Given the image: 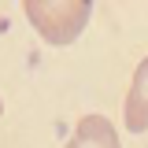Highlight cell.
Wrapping results in <instances>:
<instances>
[{
	"instance_id": "obj_4",
	"label": "cell",
	"mask_w": 148,
	"mask_h": 148,
	"mask_svg": "<svg viewBox=\"0 0 148 148\" xmlns=\"http://www.w3.org/2000/svg\"><path fill=\"white\" fill-rule=\"evenodd\" d=\"M0 115H4V100H0Z\"/></svg>"
},
{
	"instance_id": "obj_1",
	"label": "cell",
	"mask_w": 148,
	"mask_h": 148,
	"mask_svg": "<svg viewBox=\"0 0 148 148\" xmlns=\"http://www.w3.org/2000/svg\"><path fill=\"white\" fill-rule=\"evenodd\" d=\"M22 11L30 18L37 34L45 37V45H74V37L85 30L92 15V0H26Z\"/></svg>"
},
{
	"instance_id": "obj_2",
	"label": "cell",
	"mask_w": 148,
	"mask_h": 148,
	"mask_svg": "<svg viewBox=\"0 0 148 148\" xmlns=\"http://www.w3.org/2000/svg\"><path fill=\"white\" fill-rule=\"evenodd\" d=\"M122 119H126L130 133H145L148 130V56L137 63V71L130 78L126 104H122Z\"/></svg>"
},
{
	"instance_id": "obj_3",
	"label": "cell",
	"mask_w": 148,
	"mask_h": 148,
	"mask_svg": "<svg viewBox=\"0 0 148 148\" xmlns=\"http://www.w3.org/2000/svg\"><path fill=\"white\" fill-rule=\"evenodd\" d=\"M67 148H122V141H119V133L111 126V119H104V115H85L74 126Z\"/></svg>"
}]
</instances>
